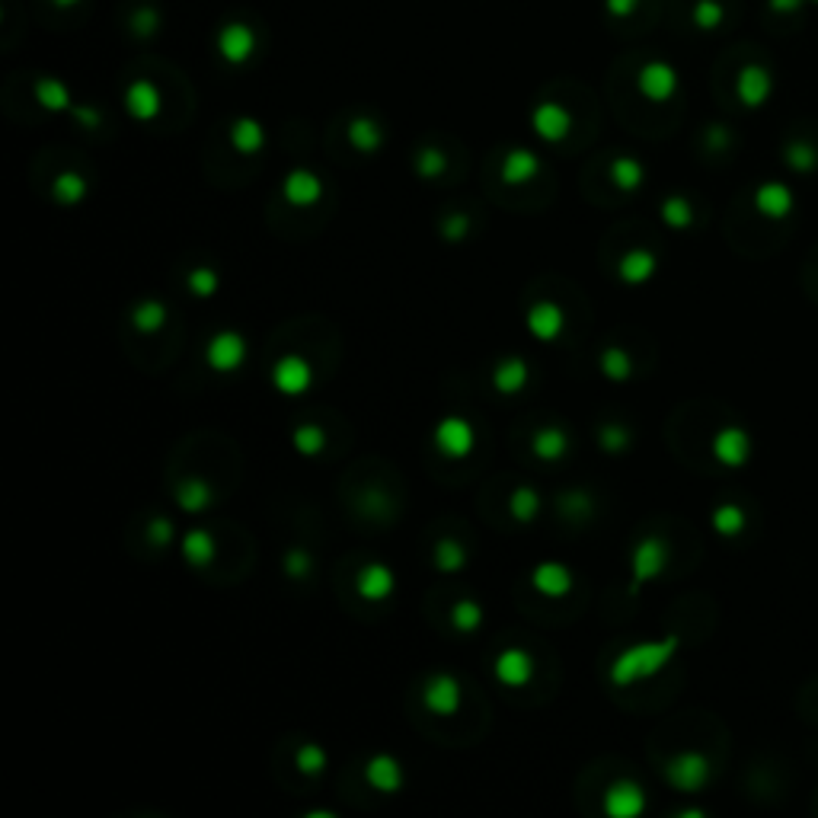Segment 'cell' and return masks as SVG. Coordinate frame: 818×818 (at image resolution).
Here are the masks:
<instances>
[{
    "mask_svg": "<svg viewBox=\"0 0 818 818\" xmlns=\"http://www.w3.org/2000/svg\"><path fill=\"white\" fill-rule=\"evenodd\" d=\"M681 640L675 633L662 636V640H649V643H633L627 646L620 656L611 662V684L617 687H630L636 681H649L652 675H659L662 668L678 656Z\"/></svg>",
    "mask_w": 818,
    "mask_h": 818,
    "instance_id": "cell-1",
    "label": "cell"
},
{
    "mask_svg": "<svg viewBox=\"0 0 818 818\" xmlns=\"http://www.w3.org/2000/svg\"><path fill=\"white\" fill-rule=\"evenodd\" d=\"M668 560H672V550H668V541L662 537H643L636 541L630 550V595H640L643 585L656 582L662 572L668 569Z\"/></svg>",
    "mask_w": 818,
    "mask_h": 818,
    "instance_id": "cell-2",
    "label": "cell"
},
{
    "mask_svg": "<svg viewBox=\"0 0 818 818\" xmlns=\"http://www.w3.org/2000/svg\"><path fill=\"white\" fill-rule=\"evenodd\" d=\"M250 358V342L237 330H218L205 346V365L215 374H237Z\"/></svg>",
    "mask_w": 818,
    "mask_h": 818,
    "instance_id": "cell-3",
    "label": "cell"
},
{
    "mask_svg": "<svg viewBox=\"0 0 818 818\" xmlns=\"http://www.w3.org/2000/svg\"><path fill=\"white\" fill-rule=\"evenodd\" d=\"M710 777H713L710 758L700 755V751H681V755H675L665 764L668 787H675L678 793H697L707 787Z\"/></svg>",
    "mask_w": 818,
    "mask_h": 818,
    "instance_id": "cell-4",
    "label": "cell"
},
{
    "mask_svg": "<svg viewBox=\"0 0 818 818\" xmlns=\"http://www.w3.org/2000/svg\"><path fill=\"white\" fill-rule=\"evenodd\" d=\"M432 441L451 461H464V457L477 451V429H473V422L464 416H445L438 419V425L432 429Z\"/></svg>",
    "mask_w": 818,
    "mask_h": 818,
    "instance_id": "cell-5",
    "label": "cell"
},
{
    "mask_svg": "<svg viewBox=\"0 0 818 818\" xmlns=\"http://www.w3.org/2000/svg\"><path fill=\"white\" fill-rule=\"evenodd\" d=\"M269 381H272V387H275V394H282V397L294 400V397H304L307 390L314 387V368H310L307 358L288 352V355H282V358H278V362L272 365Z\"/></svg>",
    "mask_w": 818,
    "mask_h": 818,
    "instance_id": "cell-6",
    "label": "cell"
},
{
    "mask_svg": "<svg viewBox=\"0 0 818 818\" xmlns=\"http://www.w3.org/2000/svg\"><path fill=\"white\" fill-rule=\"evenodd\" d=\"M604 815L611 818H636L646 812V790L636 780H614L601 799Z\"/></svg>",
    "mask_w": 818,
    "mask_h": 818,
    "instance_id": "cell-7",
    "label": "cell"
},
{
    "mask_svg": "<svg viewBox=\"0 0 818 818\" xmlns=\"http://www.w3.org/2000/svg\"><path fill=\"white\" fill-rule=\"evenodd\" d=\"M422 707L435 716H454L461 710V681L448 672H438L422 687Z\"/></svg>",
    "mask_w": 818,
    "mask_h": 818,
    "instance_id": "cell-8",
    "label": "cell"
},
{
    "mask_svg": "<svg viewBox=\"0 0 818 818\" xmlns=\"http://www.w3.org/2000/svg\"><path fill=\"white\" fill-rule=\"evenodd\" d=\"M355 592L365 604H384L397 592V572L387 563H368L355 576Z\"/></svg>",
    "mask_w": 818,
    "mask_h": 818,
    "instance_id": "cell-9",
    "label": "cell"
},
{
    "mask_svg": "<svg viewBox=\"0 0 818 818\" xmlns=\"http://www.w3.org/2000/svg\"><path fill=\"white\" fill-rule=\"evenodd\" d=\"M365 783L374 793L394 796V793L403 790V783H406L403 764L394 755H387V751H378V755H371L365 761Z\"/></svg>",
    "mask_w": 818,
    "mask_h": 818,
    "instance_id": "cell-10",
    "label": "cell"
},
{
    "mask_svg": "<svg viewBox=\"0 0 818 818\" xmlns=\"http://www.w3.org/2000/svg\"><path fill=\"white\" fill-rule=\"evenodd\" d=\"M493 675L505 687H525L534 678V656L521 646H505L493 659Z\"/></svg>",
    "mask_w": 818,
    "mask_h": 818,
    "instance_id": "cell-11",
    "label": "cell"
},
{
    "mask_svg": "<svg viewBox=\"0 0 818 818\" xmlns=\"http://www.w3.org/2000/svg\"><path fill=\"white\" fill-rule=\"evenodd\" d=\"M713 457L723 467L739 470L751 461V435L742 425H726L713 435Z\"/></svg>",
    "mask_w": 818,
    "mask_h": 818,
    "instance_id": "cell-12",
    "label": "cell"
},
{
    "mask_svg": "<svg viewBox=\"0 0 818 818\" xmlns=\"http://www.w3.org/2000/svg\"><path fill=\"white\" fill-rule=\"evenodd\" d=\"M525 326L531 339L537 342H556L566 330V314L556 301H534L525 314Z\"/></svg>",
    "mask_w": 818,
    "mask_h": 818,
    "instance_id": "cell-13",
    "label": "cell"
},
{
    "mask_svg": "<svg viewBox=\"0 0 818 818\" xmlns=\"http://www.w3.org/2000/svg\"><path fill=\"white\" fill-rule=\"evenodd\" d=\"M531 585L537 595H544L550 601H560L566 598L572 588H576V576H572V569L566 563H556V560H547V563H537L531 569Z\"/></svg>",
    "mask_w": 818,
    "mask_h": 818,
    "instance_id": "cell-14",
    "label": "cell"
},
{
    "mask_svg": "<svg viewBox=\"0 0 818 818\" xmlns=\"http://www.w3.org/2000/svg\"><path fill=\"white\" fill-rule=\"evenodd\" d=\"M735 93H739V100H742L745 109H761L774 93L771 71L761 68V64H745L739 80H735Z\"/></svg>",
    "mask_w": 818,
    "mask_h": 818,
    "instance_id": "cell-15",
    "label": "cell"
},
{
    "mask_svg": "<svg viewBox=\"0 0 818 818\" xmlns=\"http://www.w3.org/2000/svg\"><path fill=\"white\" fill-rule=\"evenodd\" d=\"M282 195L291 208H314L320 199H323V179L307 170V167H298L285 176L282 183Z\"/></svg>",
    "mask_w": 818,
    "mask_h": 818,
    "instance_id": "cell-16",
    "label": "cell"
},
{
    "mask_svg": "<svg viewBox=\"0 0 818 818\" xmlns=\"http://www.w3.org/2000/svg\"><path fill=\"white\" fill-rule=\"evenodd\" d=\"M755 208H758V215H764L767 221H783V218L793 215L796 195H793V189L787 183H777V179H771V183H761L755 189Z\"/></svg>",
    "mask_w": 818,
    "mask_h": 818,
    "instance_id": "cell-17",
    "label": "cell"
},
{
    "mask_svg": "<svg viewBox=\"0 0 818 818\" xmlns=\"http://www.w3.org/2000/svg\"><path fill=\"white\" fill-rule=\"evenodd\" d=\"M173 502L179 505V512H186V515H205L211 505H215V486H211L205 477H186L176 483Z\"/></svg>",
    "mask_w": 818,
    "mask_h": 818,
    "instance_id": "cell-18",
    "label": "cell"
},
{
    "mask_svg": "<svg viewBox=\"0 0 818 818\" xmlns=\"http://www.w3.org/2000/svg\"><path fill=\"white\" fill-rule=\"evenodd\" d=\"M640 90L643 96H649L652 103H665V100H672L675 90H678V74L672 64H665V61H652L643 68L640 74Z\"/></svg>",
    "mask_w": 818,
    "mask_h": 818,
    "instance_id": "cell-19",
    "label": "cell"
},
{
    "mask_svg": "<svg viewBox=\"0 0 818 818\" xmlns=\"http://www.w3.org/2000/svg\"><path fill=\"white\" fill-rule=\"evenodd\" d=\"M617 272H620V278H624V285L640 288V285H649L652 275L659 272V259L652 250L636 247V250H627L624 256H620Z\"/></svg>",
    "mask_w": 818,
    "mask_h": 818,
    "instance_id": "cell-20",
    "label": "cell"
},
{
    "mask_svg": "<svg viewBox=\"0 0 818 818\" xmlns=\"http://www.w3.org/2000/svg\"><path fill=\"white\" fill-rule=\"evenodd\" d=\"M528 384H531V365L525 362V358H518V355L502 358V362L493 368V387L502 397H518Z\"/></svg>",
    "mask_w": 818,
    "mask_h": 818,
    "instance_id": "cell-21",
    "label": "cell"
},
{
    "mask_svg": "<svg viewBox=\"0 0 818 818\" xmlns=\"http://www.w3.org/2000/svg\"><path fill=\"white\" fill-rule=\"evenodd\" d=\"M179 550H183V560L192 569H208L211 563L218 560V541H215V534L205 531V528L186 531V537L179 541Z\"/></svg>",
    "mask_w": 818,
    "mask_h": 818,
    "instance_id": "cell-22",
    "label": "cell"
},
{
    "mask_svg": "<svg viewBox=\"0 0 818 818\" xmlns=\"http://www.w3.org/2000/svg\"><path fill=\"white\" fill-rule=\"evenodd\" d=\"M572 448V438L566 429H560V425H544V429H537L531 435V451L541 457L544 464H556V461H563V457L569 454Z\"/></svg>",
    "mask_w": 818,
    "mask_h": 818,
    "instance_id": "cell-23",
    "label": "cell"
},
{
    "mask_svg": "<svg viewBox=\"0 0 818 818\" xmlns=\"http://www.w3.org/2000/svg\"><path fill=\"white\" fill-rule=\"evenodd\" d=\"M132 323H135V330L144 333V336H154L160 333L163 326L170 323V307L163 304L160 298H144L132 307Z\"/></svg>",
    "mask_w": 818,
    "mask_h": 818,
    "instance_id": "cell-24",
    "label": "cell"
},
{
    "mask_svg": "<svg viewBox=\"0 0 818 818\" xmlns=\"http://www.w3.org/2000/svg\"><path fill=\"white\" fill-rule=\"evenodd\" d=\"M537 173H541V160H537V154L525 151V147H518V151L502 160V179L509 186H525Z\"/></svg>",
    "mask_w": 818,
    "mask_h": 818,
    "instance_id": "cell-25",
    "label": "cell"
},
{
    "mask_svg": "<svg viewBox=\"0 0 818 818\" xmlns=\"http://www.w3.org/2000/svg\"><path fill=\"white\" fill-rule=\"evenodd\" d=\"M470 563L467 556V547L461 541H454V537H441L432 550V566L441 572V576H454V572H464Z\"/></svg>",
    "mask_w": 818,
    "mask_h": 818,
    "instance_id": "cell-26",
    "label": "cell"
},
{
    "mask_svg": "<svg viewBox=\"0 0 818 818\" xmlns=\"http://www.w3.org/2000/svg\"><path fill=\"white\" fill-rule=\"evenodd\" d=\"M541 509H544V502H541V493H537L534 486L521 483V486L512 489V496H509V515L518 521V525H531V521H537Z\"/></svg>",
    "mask_w": 818,
    "mask_h": 818,
    "instance_id": "cell-27",
    "label": "cell"
},
{
    "mask_svg": "<svg viewBox=\"0 0 818 818\" xmlns=\"http://www.w3.org/2000/svg\"><path fill=\"white\" fill-rule=\"evenodd\" d=\"M598 368H601V374L611 384H624V381L633 378V358H630L627 349H620V346H608V349H604L601 358H598Z\"/></svg>",
    "mask_w": 818,
    "mask_h": 818,
    "instance_id": "cell-28",
    "label": "cell"
},
{
    "mask_svg": "<svg viewBox=\"0 0 818 818\" xmlns=\"http://www.w3.org/2000/svg\"><path fill=\"white\" fill-rule=\"evenodd\" d=\"M534 132L544 141H560L569 132V116L560 106H541L534 112Z\"/></svg>",
    "mask_w": 818,
    "mask_h": 818,
    "instance_id": "cell-29",
    "label": "cell"
},
{
    "mask_svg": "<svg viewBox=\"0 0 818 818\" xmlns=\"http://www.w3.org/2000/svg\"><path fill=\"white\" fill-rule=\"evenodd\" d=\"M611 183L620 189V192H636L643 183H646V170L640 160L633 157H617L611 163Z\"/></svg>",
    "mask_w": 818,
    "mask_h": 818,
    "instance_id": "cell-30",
    "label": "cell"
},
{
    "mask_svg": "<svg viewBox=\"0 0 818 818\" xmlns=\"http://www.w3.org/2000/svg\"><path fill=\"white\" fill-rule=\"evenodd\" d=\"M294 767H298L304 777H320L326 774V767H330V751L317 742H304L294 751Z\"/></svg>",
    "mask_w": 818,
    "mask_h": 818,
    "instance_id": "cell-31",
    "label": "cell"
},
{
    "mask_svg": "<svg viewBox=\"0 0 818 818\" xmlns=\"http://www.w3.org/2000/svg\"><path fill=\"white\" fill-rule=\"evenodd\" d=\"M231 144L237 147L240 154H259V151H263V144H266L263 125H259L256 119H240L231 128Z\"/></svg>",
    "mask_w": 818,
    "mask_h": 818,
    "instance_id": "cell-32",
    "label": "cell"
},
{
    "mask_svg": "<svg viewBox=\"0 0 818 818\" xmlns=\"http://www.w3.org/2000/svg\"><path fill=\"white\" fill-rule=\"evenodd\" d=\"M87 192H90V186H87V179L80 176V173H61L55 183H52V195H55V199L64 208L80 205V202L87 199Z\"/></svg>",
    "mask_w": 818,
    "mask_h": 818,
    "instance_id": "cell-33",
    "label": "cell"
},
{
    "mask_svg": "<svg viewBox=\"0 0 818 818\" xmlns=\"http://www.w3.org/2000/svg\"><path fill=\"white\" fill-rule=\"evenodd\" d=\"M483 620H486V611H483V604H480V601L461 598V601H454V604H451V624H454V630H461V633H477V630L483 627Z\"/></svg>",
    "mask_w": 818,
    "mask_h": 818,
    "instance_id": "cell-34",
    "label": "cell"
},
{
    "mask_svg": "<svg viewBox=\"0 0 818 818\" xmlns=\"http://www.w3.org/2000/svg\"><path fill=\"white\" fill-rule=\"evenodd\" d=\"M291 445L301 457H317L326 451V432L317 422H301L298 429L291 432Z\"/></svg>",
    "mask_w": 818,
    "mask_h": 818,
    "instance_id": "cell-35",
    "label": "cell"
},
{
    "mask_svg": "<svg viewBox=\"0 0 818 818\" xmlns=\"http://www.w3.org/2000/svg\"><path fill=\"white\" fill-rule=\"evenodd\" d=\"M713 531L716 534H723V537H739L745 531V512L739 509L735 502H723V505H716L713 509Z\"/></svg>",
    "mask_w": 818,
    "mask_h": 818,
    "instance_id": "cell-36",
    "label": "cell"
},
{
    "mask_svg": "<svg viewBox=\"0 0 818 818\" xmlns=\"http://www.w3.org/2000/svg\"><path fill=\"white\" fill-rule=\"evenodd\" d=\"M659 215H662V221L672 227V231H687V227L694 224V208H691V202L684 199V195H668V199L662 202V208H659Z\"/></svg>",
    "mask_w": 818,
    "mask_h": 818,
    "instance_id": "cell-37",
    "label": "cell"
},
{
    "mask_svg": "<svg viewBox=\"0 0 818 818\" xmlns=\"http://www.w3.org/2000/svg\"><path fill=\"white\" fill-rule=\"evenodd\" d=\"M783 160H787V167L793 173H815L818 170V147L812 141H790Z\"/></svg>",
    "mask_w": 818,
    "mask_h": 818,
    "instance_id": "cell-38",
    "label": "cell"
},
{
    "mask_svg": "<svg viewBox=\"0 0 818 818\" xmlns=\"http://www.w3.org/2000/svg\"><path fill=\"white\" fill-rule=\"evenodd\" d=\"M598 445L604 454H624L633 445V432L624 422H604L598 429Z\"/></svg>",
    "mask_w": 818,
    "mask_h": 818,
    "instance_id": "cell-39",
    "label": "cell"
},
{
    "mask_svg": "<svg viewBox=\"0 0 818 818\" xmlns=\"http://www.w3.org/2000/svg\"><path fill=\"white\" fill-rule=\"evenodd\" d=\"M186 288L195 294V298H215L218 288H221V275L211 269V266H195L189 275H186Z\"/></svg>",
    "mask_w": 818,
    "mask_h": 818,
    "instance_id": "cell-40",
    "label": "cell"
},
{
    "mask_svg": "<svg viewBox=\"0 0 818 818\" xmlns=\"http://www.w3.org/2000/svg\"><path fill=\"white\" fill-rule=\"evenodd\" d=\"M128 109L135 112L138 119H154L160 112V100H157V90L151 84H138L128 90Z\"/></svg>",
    "mask_w": 818,
    "mask_h": 818,
    "instance_id": "cell-41",
    "label": "cell"
},
{
    "mask_svg": "<svg viewBox=\"0 0 818 818\" xmlns=\"http://www.w3.org/2000/svg\"><path fill=\"white\" fill-rule=\"evenodd\" d=\"M282 572H285L288 579L301 582V579L310 576V572H314V556H310L304 547H291V550L282 556Z\"/></svg>",
    "mask_w": 818,
    "mask_h": 818,
    "instance_id": "cell-42",
    "label": "cell"
},
{
    "mask_svg": "<svg viewBox=\"0 0 818 818\" xmlns=\"http://www.w3.org/2000/svg\"><path fill=\"white\" fill-rule=\"evenodd\" d=\"M349 138H352V144L358 147V151L371 154V151H378V147H381V128L374 122H368V119H358L349 128Z\"/></svg>",
    "mask_w": 818,
    "mask_h": 818,
    "instance_id": "cell-43",
    "label": "cell"
},
{
    "mask_svg": "<svg viewBox=\"0 0 818 818\" xmlns=\"http://www.w3.org/2000/svg\"><path fill=\"white\" fill-rule=\"evenodd\" d=\"M147 541H151L154 547H170L176 541V525H173V518L167 515H157L151 525H147Z\"/></svg>",
    "mask_w": 818,
    "mask_h": 818,
    "instance_id": "cell-44",
    "label": "cell"
},
{
    "mask_svg": "<svg viewBox=\"0 0 818 818\" xmlns=\"http://www.w3.org/2000/svg\"><path fill=\"white\" fill-rule=\"evenodd\" d=\"M560 505H563L566 518H588V515H592V509H595L592 496L582 493V489H572L569 496H563V499H560Z\"/></svg>",
    "mask_w": 818,
    "mask_h": 818,
    "instance_id": "cell-45",
    "label": "cell"
},
{
    "mask_svg": "<svg viewBox=\"0 0 818 818\" xmlns=\"http://www.w3.org/2000/svg\"><path fill=\"white\" fill-rule=\"evenodd\" d=\"M416 170H419L422 179H438V176H445L448 160L441 151H422L419 160H416Z\"/></svg>",
    "mask_w": 818,
    "mask_h": 818,
    "instance_id": "cell-46",
    "label": "cell"
},
{
    "mask_svg": "<svg viewBox=\"0 0 818 818\" xmlns=\"http://www.w3.org/2000/svg\"><path fill=\"white\" fill-rule=\"evenodd\" d=\"M438 234H441V240H448V243H461L470 234V218L467 215H448L445 221H441Z\"/></svg>",
    "mask_w": 818,
    "mask_h": 818,
    "instance_id": "cell-47",
    "label": "cell"
},
{
    "mask_svg": "<svg viewBox=\"0 0 818 818\" xmlns=\"http://www.w3.org/2000/svg\"><path fill=\"white\" fill-rule=\"evenodd\" d=\"M694 20H697V26H703V29H716L719 23H723V7H719L716 0H700V4H697V13H694Z\"/></svg>",
    "mask_w": 818,
    "mask_h": 818,
    "instance_id": "cell-48",
    "label": "cell"
},
{
    "mask_svg": "<svg viewBox=\"0 0 818 818\" xmlns=\"http://www.w3.org/2000/svg\"><path fill=\"white\" fill-rule=\"evenodd\" d=\"M39 100L48 109H64V106H68V90L58 87V84H39Z\"/></svg>",
    "mask_w": 818,
    "mask_h": 818,
    "instance_id": "cell-49",
    "label": "cell"
},
{
    "mask_svg": "<svg viewBox=\"0 0 818 818\" xmlns=\"http://www.w3.org/2000/svg\"><path fill=\"white\" fill-rule=\"evenodd\" d=\"M803 4H809V0H767V7H771L774 13H799L803 10Z\"/></svg>",
    "mask_w": 818,
    "mask_h": 818,
    "instance_id": "cell-50",
    "label": "cell"
},
{
    "mask_svg": "<svg viewBox=\"0 0 818 818\" xmlns=\"http://www.w3.org/2000/svg\"><path fill=\"white\" fill-rule=\"evenodd\" d=\"M809 4H815V7H818V0H809Z\"/></svg>",
    "mask_w": 818,
    "mask_h": 818,
    "instance_id": "cell-51",
    "label": "cell"
}]
</instances>
